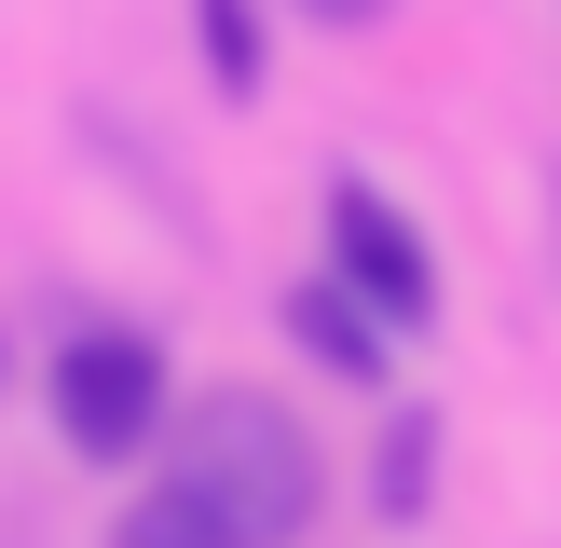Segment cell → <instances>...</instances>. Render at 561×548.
Here are the masks:
<instances>
[{"instance_id": "6da1fadb", "label": "cell", "mask_w": 561, "mask_h": 548, "mask_svg": "<svg viewBox=\"0 0 561 548\" xmlns=\"http://www.w3.org/2000/svg\"><path fill=\"white\" fill-rule=\"evenodd\" d=\"M164 480H179L233 548H288L301 521H316V438H301L288 398L219 384V398H192L179 425H164Z\"/></svg>"}, {"instance_id": "7a4b0ae2", "label": "cell", "mask_w": 561, "mask_h": 548, "mask_svg": "<svg viewBox=\"0 0 561 548\" xmlns=\"http://www.w3.org/2000/svg\"><path fill=\"white\" fill-rule=\"evenodd\" d=\"M42 398H55V438H69L82 466H137L164 438V343L151 329H124V316H96V329H69L55 343V370H42Z\"/></svg>"}, {"instance_id": "52a82bcc", "label": "cell", "mask_w": 561, "mask_h": 548, "mask_svg": "<svg viewBox=\"0 0 561 548\" xmlns=\"http://www.w3.org/2000/svg\"><path fill=\"white\" fill-rule=\"evenodd\" d=\"M110 548H233V535H219V521L192 507L179 480H151V493H137V507H124V521H110Z\"/></svg>"}, {"instance_id": "3957f363", "label": "cell", "mask_w": 561, "mask_h": 548, "mask_svg": "<svg viewBox=\"0 0 561 548\" xmlns=\"http://www.w3.org/2000/svg\"><path fill=\"white\" fill-rule=\"evenodd\" d=\"M329 274H343L383 329H411V343L438 329V247H425V219L383 179H329Z\"/></svg>"}, {"instance_id": "277c9868", "label": "cell", "mask_w": 561, "mask_h": 548, "mask_svg": "<svg viewBox=\"0 0 561 548\" xmlns=\"http://www.w3.org/2000/svg\"><path fill=\"white\" fill-rule=\"evenodd\" d=\"M274 316H288V343H301V356H316V370H329V384H383V343H398V329H383V316H370V301H356V288H343V274H301V288H288V301H274Z\"/></svg>"}, {"instance_id": "ba28073f", "label": "cell", "mask_w": 561, "mask_h": 548, "mask_svg": "<svg viewBox=\"0 0 561 548\" xmlns=\"http://www.w3.org/2000/svg\"><path fill=\"white\" fill-rule=\"evenodd\" d=\"M301 14H316V27H383L398 0H301Z\"/></svg>"}, {"instance_id": "5b68a950", "label": "cell", "mask_w": 561, "mask_h": 548, "mask_svg": "<svg viewBox=\"0 0 561 548\" xmlns=\"http://www.w3.org/2000/svg\"><path fill=\"white\" fill-rule=\"evenodd\" d=\"M192 27H206V82H219V96H261V82H274L261 0H192Z\"/></svg>"}, {"instance_id": "8992f818", "label": "cell", "mask_w": 561, "mask_h": 548, "mask_svg": "<svg viewBox=\"0 0 561 548\" xmlns=\"http://www.w3.org/2000/svg\"><path fill=\"white\" fill-rule=\"evenodd\" d=\"M425 466H438V425H425V411H411V425H383V453H370V507L383 521H411V507H425Z\"/></svg>"}, {"instance_id": "9c48e42d", "label": "cell", "mask_w": 561, "mask_h": 548, "mask_svg": "<svg viewBox=\"0 0 561 548\" xmlns=\"http://www.w3.org/2000/svg\"><path fill=\"white\" fill-rule=\"evenodd\" d=\"M0 370H14V343H0Z\"/></svg>"}]
</instances>
